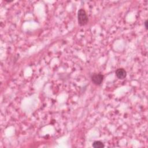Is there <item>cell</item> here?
Instances as JSON below:
<instances>
[{"mask_svg": "<svg viewBox=\"0 0 148 148\" xmlns=\"http://www.w3.org/2000/svg\"><path fill=\"white\" fill-rule=\"evenodd\" d=\"M104 76L101 74H94L92 76V81L96 85L99 86L102 83Z\"/></svg>", "mask_w": 148, "mask_h": 148, "instance_id": "obj_2", "label": "cell"}, {"mask_svg": "<svg viewBox=\"0 0 148 148\" xmlns=\"http://www.w3.org/2000/svg\"><path fill=\"white\" fill-rule=\"evenodd\" d=\"M147 20H146L145 21V29H146V30H147Z\"/></svg>", "mask_w": 148, "mask_h": 148, "instance_id": "obj_5", "label": "cell"}, {"mask_svg": "<svg viewBox=\"0 0 148 148\" xmlns=\"http://www.w3.org/2000/svg\"><path fill=\"white\" fill-rule=\"evenodd\" d=\"M116 77L119 79H124L127 76V72L123 68H118L115 71Z\"/></svg>", "mask_w": 148, "mask_h": 148, "instance_id": "obj_3", "label": "cell"}, {"mask_svg": "<svg viewBox=\"0 0 148 148\" xmlns=\"http://www.w3.org/2000/svg\"><path fill=\"white\" fill-rule=\"evenodd\" d=\"M93 147L94 148H102L104 147V143L99 141H94L92 145Z\"/></svg>", "mask_w": 148, "mask_h": 148, "instance_id": "obj_4", "label": "cell"}, {"mask_svg": "<svg viewBox=\"0 0 148 148\" xmlns=\"http://www.w3.org/2000/svg\"><path fill=\"white\" fill-rule=\"evenodd\" d=\"M78 20L80 26H83L88 24L89 22L88 16L86 11L83 9H80L78 12Z\"/></svg>", "mask_w": 148, "mask_h": 148, "instance_id": "obj_1", "label": "cell"}]
</instances>
